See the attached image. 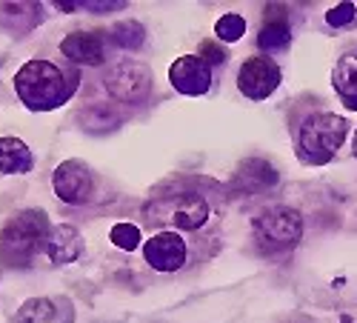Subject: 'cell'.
I'll list each match as a JSON object with an SVG mask.
<instances>
[{"mask_svg":"<svg viewBox=\"0 0 357 323\" xmlns=\"http://www.w3.org/2000/svg\"><path fill=\"white\" fill-rule=\"evenodd\" d=\"M75 75L57 69L49 61H29L15 75V92L32 112H52L63 106L75 92Z\"/></svg>","mask_w":357,"mask_h":323,"instance_id":"1","label":"cell"},{"mask_svg":"<svg viewBox=\"0 0 357 323\" xmlns=\"http://www.w3.org/2000/svg\"><path fill=\"white\" fill-rule=\"evenodd\" d=\"M49 218L43 209H23L0 232V257L6 266H29L32 257L46 249L49 241Z\"/></svg>","mask_w":357,"mask_h":323,"instance_id":"2","label":"cell"},{"mask_svg":"<svg viewBox=\"0 0 357 323\" xmlns=\"http://www.w3.org/2000/svg\"><path fill=\"white\" fill-rule=\"evenodd\" d=\"M346 129H349L346 117L335 112H320L306 117V123L301 126V155L314 166L329 163L340 149Z\"/></svg>","mask_w":357,"mask_h":323,"instance_id":"3","label":"cell"},{"mask_svg":"<svg viewBox=\"0 0 357 323\" xmlns=\"http://www.w3.org/2000/svg\"><path fill=\"white\" fill-rule=\"evenodd\" d=\"M106 92L117 100H129V103H137L143 98H149V92H152V72H149V66L137 63V61H117L109 75H106Z\"/></svg>","mask_w":357,"mask_h":323,"instance_id":"4","label":"cell"},{"mask_svg":"<svg viewBox=\"0 0 357 323\" xmlns=\"http://www.w3.org/2000/svg\"><path fill=\"white\" fill-rule=\"evenodd\" d=\"M255 234L272 246H291L303 234V218L301 212H294L289 206L266 209L255 218Z\"/></svg>","mask_w":357,"mask_h":323,"instance_id":"5","label":"cell"},{"mask_svg":"<svg viewBox=\"0 0 357 323\" xmlns=\"http://www.w3.org/2000/svg\"><path fill=\"white\" fill-rule=\"evenodd\" d=\"M237 86H241V92L246 98L263 100L280 86V69L269 57H249L241 66V75H237Z\"/></svg>","mask_w":357,"mask_h":323,"instance_id":"6","label":"cell"},{"mask_svg":"<svg viewBox=\"0 0 357 323\" xmlns=\"http://www.w3.org/2000/svg\"><path fill=\"white\" fill-rule=\"evenodd\" d=\"M143 257L152 269L158 272H177L186 263V243L181 234L174 232H160L152 234L143 246Z\"/></svg>","mask_w":357,"mask_h":323,"instance_id":"7","label":"cell"},{"mask_svg":"<svg viewBox=\"0 0 357 323\" xmlns=\"http://www.w3.org/2000/svg\"><path fill=\"white\" fill-rule=\"evenodd\" d=\"M169 80L177 92L183 95H206L212 86V69L209 63L197 54H183L177 57L169 69Z\"/></svg>","mask_w":357,"mask_h":323,"instance_id":"8","label":"cell"},{"mask_svg":"<svg viewBox=\"0 0 357 323\" xmlns=\"http://www.w3.org/2000/svg\"><path fill=\"white\" fill-rule=\"evenodd\" d=\"M52 186H54V195L66 203H86L92 197V172L80 160H66L54 169Z\"/></svg>","mask_w":357,"mask_h":323,"instance_id":"9","label":"cell"},{"mask_svg":"<svg viewBox=\"0 0 357 323\" xmlns=\"http://www.w3.org/2000/svg\"><path fill=\"white\" fill-rule=\"evenodd\" d=\"M12 323H75V306L69 298H32L15 312Z\"/></svg>","mask_w":357,"mask_h":323,"instance_id":"10","label":"cell"},{"mask_svg":"<svg viewBox=\"0 0 357 323\" xmlns=\"http://www.w3.org/2000/svg\"><path fill=\"white\" fill-rule=\"evenodd\" d=\"M160 206H166V215H160L155 220H166L174 229H183V232L200 229L206 223V218H209V206H206V200L197 195H181L174 200L160 203Z\"/></svg>","mask_w":357,"mask_h":323,"instance_id":"11","label":"cell"},{"mask_svg":"<svg viewBox=\"0 0 357 323\" xmlns=\"http://www.w3.org/2000/svg\"><path fill=\"white\" fill-rule=\"evenodd\" d=\"M61 52L72 63L80 66H100L106 61V40L98 32H72L61 40Z\"/></svg>","mask_w":357,"mask_h":323,"instance_id":"12","label":"cell"},{"mask_svg":"<svg viewBox=\"0 0 357 323\" xmlns=\"http://www.w3.org/2000/svg\"><path fill=\"white\" fill-rule=\"evenodd\" d=\"M46 252L52 257V263H57V266H63V263H72L80 257L83 252V234L69 226V223H61L54 226L49 232V241H46Z\"/></svg>","mask_w":357,"mask_h":323,"instance_id":"13","label":"cell"},{"mask_svg":"<svg viewBox=\"0 0 357 323\" xmlns=\"http://www.w3.org/2000/svg\"><path fill=\"white\" fill-rule=\"evenodd\" d=\"M35 166L32 149L20 137H0V172L3 174H26Z\"/></svg>","mask_w":357,"mask_h":323,"instance_id":"14","label":"cell"},{"mask_svg":"<svg viewBox=\"0 0 357 323\" xmlns=\"http://www.w3.org/2000/svg\"><path fill=\"white\" fill-rule=\"evenodd\" d=\"M35 23H40V3H0V26L6 32H29Z\"/></svg>","mask_w":357,"mask_h":323,"instance_id":"15","label":"cell"},{"mask_svg":"<svg viewBox=\"0 0 357 323\" xmlns=\"http://www.w3.org/2000/svg\"><path fill=\"white\" fill-rule=\"evenodd\" d=\"M332 83L337 95L343 98L346 109H354L357 112V54H343L337 66H335V75H332Z\"/></svg>","mask_w":357,"mask_h":323,"instance_id":"16","label":"cell"},{"mask_svg":"<svg viewBox=\"0 0 357 323\" xmlns=\"http://www.w3.org/2000/svg\"><path fill=\"white\" fill-rule=\"evenodd\" d=\"M241 181L249 192H257V189H266L278 183V172L266 163V160H246L243 169H241Z\"/></svg>","mask_w":357,"mask_h":323,"instance_id":"17","label":"cell"},{"mask_svg":"<svg viewBox=\"0 0 357 323\" xmlns=\"http://www.w3.org/2000/svg\"><path fill=\"white\" fill-rule=\"evenodd\" d=\"M289 43H291V29H289V23H280V20L266 23L257 35V46L263 52H286Z\"/></svg>","mask_w":357,"mask_h":323,"instance_id":"18","label":"cell"},{"mask_svg":"<svg viewBox=\"0 0 357 323\" xmlns=\"http://www.w3.org/2000/svg\"><path fill=\"white\" fill-rule=\"evenodd\" d=\"M112 40L121 46V49H140L143 40H146V29H143L140 23H135V20L117 23V26L112 29Z\"/></svg>","mask_w":357,"mask_h":323,"instance_id":"19","label":"cell"},{"mask_svg":"<svg viewBox=\"0 0 357 323\" xmlns=\"http://www.w3.org/2000/svg\"><path fill=\"white\" fill-rule=\"evenodd\" d=\"M215 32H218L220 40H229V43H231V40H241V38L246 35V20H243L241 15L229 12V15H223V17L218 20Z\"/></svg>","mask_w":357,"mask_h":323,"instance_id":"20","label":"cell"},{"mask_svg":"<svg viewBox=\"0 0 357 323\" xmlns=\"http://www.w3.org/2000/svg\"><path fill=\"white\" fill-rule=\"evenodd\" d=\"M109 238H112V243H114L117 249L132 252V249H137V246H140V229H137V226H132V223H114Z\"/></svg>","mask_w":357,"mask_h":323,"instance_id":"21","label":"cell"},{"mask_svg":"<svg viewBox=\"0 0 357 323\" xmlns=\"http://www.w3.org/2000/svg\"><path fill=\"white\" fill-rule=\"evenodd\" d=\"M354 15H357V9L351 6V3H340V6H335V9H329L326 12V20H329V26H346V23H351L354 20Z\"/></svg>","mask_w":357,"mask_h":323,"instance_id":"22","label":"cell"},{"mask_svg":"<svg viewBox=\"0 0 357 323\" xmlns=\"http://www.w3.org/2000/svg\"><path fill=\"white\" fill-rule=\"evenodd\" d=\"M197 57H203L206 63H223L226 57H229V52H226L223 46L212 43V40H206V43H200V52H197Z\"/></svg>","mask_w":357,"mask_h":323,"instance_id":"23","label":"cell"},{"mask_svg":"<svg viewBox=\"0 0 357 323\" xmlns=\"http://www.w3.org/2000/svg\"><path fill=\"white\" fill-rule=\"evenodd\" d=\"M351 155L357 158V132H354V143H351Z\"/></svg>","mask_w":357,"mask_h":323,"instance_id":"24","label":"cell"},{"mask_svg":"<svg viewBox=\"0 0 357 323\" xmlns=\"http://www.w3.org/2000/svg\"><path fill=\"white\" fill-rule=\"evenodd\" d=\"M340 323H354V320H351L349 315H343V317H340Z\"/></svg>","mask_w":357,"mask_h":323,"instance_id":"25","label":"cell"}]
</instances>
